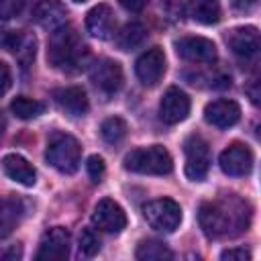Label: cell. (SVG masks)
Returning a JSON list of instances; mask_svg holds the SVG:
<instances>
[{
	"instance_id": "e0dca14e",
	"label": "cell",
	"mask_w": 261,
	"mask_h": 261,
	"mask_svg": "<svg viewBox=\"0 0 261 261\" xmlns=\"http://www.w3.org/2000/svg\"><path fill=\"white\" fill-rule=\"evenodd\" d=\"M2 45L8 53H12L18 63L22 67H29L31 61L35 59V49H37V41L33 35L24 33V31H10L2 37Z\"/></svg>"
},
{
	"instance_id": "d6a6232c",
	"label": "cell",
	"mask_w": 261,
	"mask_h": 261,
	"mask_svg": "<svg viewBox=\"0 0 261 261\" xmlns=\"http://www.w3.org/2000/svg\"><path fill=\"white\" fill-rule=\"evenodd\" d=\"M149 0H118V4L128 12H141Z\"/></svg>"
},
{
	"instance_id": "d6986e66",
	"label": "cell",
	"mask_w": 261,
	"mask_h": 261,
	"mask_svg": "<svg viewBox=\"0 0 261 261\" xmlns=\"http://www.w3.org/2000/svg\"><path fill=\"white\" fill-rule=\"evenodd\" d=\"M53 100L55 104L65 110L71 116H84L90 110V102L86 92L80 86H69V88H57L53 90Z\"/></svg>"
},
{
	"instance_id": "30bf717a",
	"label": "cell",
	"mask_w": 261,
	"mask_h": 261,
	"mask_svg": "<svg viewBox=\"0 0 261 261\" xmlns=\"http://www.w3.org/2000/svg\"><path fill=\"white\" fill-rule=\"evenodd\" d=\"M135 73L139 77V82L147 88H153L159 84V80L165 73V55L161 47H151L145 53L139 55L137 63H135Z\"/></svg>"
},
{
	"instance_id": "2e32d148",
	"label": "cell",
	"mask_w": 261,
	"mask_h": 261,
	"mask_svg": "<svg viewBox=\"0 0 261 261\" xmlns=\"http://www.w3.org/2000/svg\"><path fill=\"white\" fill-rule=\"evenodd\" d=\"M33 18L39 27L53 33L61 27H65L67 20V8L59 0H39L33 8Z\"/></svg>"
},
{
	"instance_id": "836d02e7",
	"label": "cell",
	"mask_w": 261,
	"mask_h": 261,
	"mask_svg": "<svg viewBox=\"0 0 261 261\" xmlns=\"http://www.w3.org/2000/svg\"><path fill=\"white\" fill-rule=\"evenodd\" d=\"M0 71H2V92L6 94V92H8V88H10V82H12V77H10V69H8V63H0Z\"/></svg>"
},
{
	"instance_id": "1f68e13d",
	"label": "cell",
	"mask_w": 261,
	"mask_h": 261,
	"mask_svg": "<svg viewBox=\"0 0 261 261\" xmlns=\"http://www.w3.org/2000/svg\"><path fill=\"white\" fill-rule=\"evenodd\" d=\"M230 4L237 12H251L261 4V0H230Z\"/></svg>"
},
{
	"instance_id": "7a4b0ae2",
	"label": "cell",
	"mask_w": 261,
	"mask_h": 261,
	"mask_svg": "<svg viewBox=\"0 0 261 261\" xmlns=\"http://www.w3.org/2000/svg\"><path fill=\"white\" fill-rule=\"evenodd\" d=\"M88 47L84 45L82 37L69 29L61 27L51 33L49 45H47V61L59 71H80L88 63Z\"/></svg>"
},
{
	"instance_id": "d590c367",
	"label": "cell",
	"mask_w": 261,
	"mask_h": 261,
	"mask_svg": "<svg viewBox=\"0 0 261 261\" xmlns=\"http://www.w3.org/2000/svg\"><path fill=\"white\" fill-rule=\"evenodd\" d=\"M73 2H86V0H73Z\"/></svg>"
},
{
	"instance_id": "44dd1931",
	"label": "cell",
	"mask_w": 261,
	"mask_h": 261,
	"mask_svg": "<svg viewBox=\"0 0 261 261\" xmlns=\"http://www.w3.org/2000/svg\"><path fill=\"white\" fill-rule=\"evenodd\" d=\"M186 14L200 24H214L220 20V2L218 0H188Z\"/></svg>"
},
{
	"instance_id": "3957f363",
	"label": "cell",
	"mask_w": 261,
	"mask_h": 261,
	"mask_svg": "<svg viewBox=\"0 0 261 261\" xmlns=\"http://www.w3.org/2000/svg\"><path fill=\"white\" fill-rule=\"evenodd\" d=\"M124 169L143 175H167L173 169V159L169 151L161 145L137 147L124 155Z\"/></svg>"
},
{
	"instance_id": "d4e9b609",
	"label": "cell",
	"mask_w": 261,
	"mask_h": 261,
	"mask_svg": "<svg viewBox=\"0 0 261 261\" xmlns=\"http://www.w3.org/2000/svg\"><path fill=\"white\" fill-rule=\"evenodd\" d=\"M135 257L141 259V261H163V259H171L173 253L165 247V243L149 239V241H141L139 243Z\"/></svg>"
},
{
	"instance_id": "7402d4cb",
	"label": "cell",
	"mask_w": 261,
	"mask_h": 261,
	"mask_svg": "<svg viewBox=\"0 0 261 261\" xmlns=\"http://www.w3.org/2000/svg\"><path fill=\"white\" fill-rule=\"evenodd\" d=\"M145 35H147V33H145V27H143L141 22H126V24L116 33L114 43H116L118 49L130 51V49H135L137 45L143 43Z\"/></svg>"
},
{
	"instance_id": "9c48e42d",
	"label": "cell",
	"mask_w": 261,
	"mask_h": 261,
	"mask_svg": "<svg viewBox=\"0 0 261 261\" xmlns=\"http://www.w3.org/2000/svg\"><path fill=\"white\" fill-rule=\"evenodd\" d=\"M175 53L190 63H214L216 45L206 37H181L173 43Z\"/></svg>"
},
{
	"instance_id": "f546056e",
	"label": "cell",
	"mask_w": 261,
	"mask_h": 261,
	"mask_svg": "<svg viewBox=\"0 0 261 261\" xmlns=\"http://www.w3.org/2000/svg\"><path fill=\"white\" fill-rule=\"evenodd\" d=\"M222 261H247L251 259V251L245 247H234V249H226L220 253Z\"/></svg>"
},
{
	"instance_id": "4316f807",
	"label": "cell",
	"mask_w": 261,
	"mask_h": 261,
	"mask_svg": "<svg viewBox=\"0 0 261 261\" xmlns=\"http://www.w3.org/2000/svg\"><path fill=\"white\" fill-rule=\"evenodd\" d=\"M77 251L82 257H94L100 251V239L92 228H82L77 239Z\"/></svg>"
},
{
	"instance_id": "ba28073f",
	"label": "cell",
	"mask_w": 261,
	"mask_h": 261,
	"mask_svg": "<svg viewBox=\"0 0 261 261\" xmlns=\"http://www.w3.org/2000/svg\"><path fill=\"white\" fill-rule=\"evenodd\" d=\"M228 49L241 57V59H255L261 55V33L259 29L245 24V27H234L226 33L224 37Z\"/></svg>"
},
{
	"instance_id": "8992f818",
	"label": "cell",
	"mask_w": 261,
	"mask_h": 261,
	"mask_svg": "<svg viewBox=\"0 0 261 261\" xmlns=\"http://www.w3.org/2000/svg\"><path fill=\"white\" fill-rule=\"evenodd\" d=\"M184 155H186V175L192 181H202L210 169V149L208 143L200 135H190L184 141Z\"/></svg>"
},
{
	"instance_id": "5b68a950",
	"label": "cell",
	"mask_w": 261,
	"mask_h": 261,
	"mask_svg": "<svg viewBox=\"0 0 261 261\" xmlns=\"http://www.w3.org/2000/svg\"><path fill=\"white\" fill-rule=\"evenodd\" d=\"M143 216L151 228L161 232H173L181 222V208L171 198H157L143 206Z\"/></svg>"
},
{
	"instance_id": "8fae6325",
	"label": "cell",
	"mask_w": 261,
	"mask_h": 261,
	"mask_svg": "<svg viewBox=\"0 0 261 261\" xmlns=\"http://www.w3.org/2000/svg\"><path fill=\"white\" fill-rule=\"evenodd\" d=\"M69 255V232L63 226H53L49 228L39 243L37 261H63Z\"/></svg>"
},
{
	"instance_id": "f1b7e54d",
	"label": "cell",
	"mask_w": 261,
	"mask_h": 261,
	"mask_svg": "<svg viewBox=\"0 0 261 261\" xmlns=\"http://www.w3.org/2000/svg\"><path fill=\"white\" fill-rule=\"evenodd\" d=\"M86 169H88V175H90V179L94 181V184H98L100 179H102V175H104V159L100 157V155H92V157H88V163H86Z\"/></svg>"
},
{
	"instance_id": "7c38bea8",
	"label": "cell",
	"mask_w": 261,
	"mask_h": 261,
	"mask_svg": "<svg viewBox=\"0 0 261 261\" xmlns=\"http://www.w3.org/2000/svg\"><path fill=\"white\" fill-rule=\"evenodd\" d=\"M218 163L226 175H232V177L247 175L253 169V151L245 143H230L220 153Z\"/></svg>"
},
{
	"instance_id": "e575fe53",
	"label": "cell",
	"mask_w": 261,
	"mask_h": 261,
	"mask_svg": "<svg viewBox=\"0 0 261 261\" xmlns=\"http://www.w3.org/2000/svg\"><path fill=\"white\" fill-rule=\"evenodd\" d=\"M20 255H22L20 245H14V247H10L8 251H4L2 259H4V261H16V259H20Z\"/></svg>"
},
{
	"instance_id": "ac0fdd59",
	"label": "cell",
	"mask_w": 261,
	"mask_h": 261,
	"mask_svg": "<svg viewBox=\"0 0 261 261\" xmlns=\"http://www.w3.org/2000/svg\"><path fill=\"white\" fill-rule=\"evenodd\" d=\"M86 29L94 39H110L114 33V12L108 4H96L86 14Z\"/></svg>"
},
{
	"instance_id": "9a60e30c",
	"label": "cell",
	"mask_w": 261,
	"mask_h": 261,
	"mask_svg": "<svg viewBox=\"0 0 261 261\" xmlns=\"http://www.w3.org/2000/svg\"><path fill=\"white\" fill-rule=\"evenodd\" d=\"M204 118L208 124L216 126V128H228L234 126L241 118V108L234 100H226V98H218L206 104L204 108Z\"/></svg>"
},
{
	"instance_id": "4fadbf2b",
	"label": "cell",
	"mask_w": 261,
	"mask_h": 261,
	"mask_svg": "<svg viewBox=\"0 0 261 261\" xmlns=\"http://www.w3.org/2000/svg\"><path fill=\"white\" fill-rule=\"evenodd\" d=\"M190 114V98L184 90L171 86L165 90L161 102H159V118L165 124H177L186 120Z\"/></svg>"
},
{
	"instance_id": "6da1fadb",
	"label": "cell",
	"mask_w": 261,
	"mask_h": 261,
	"mask_svg": "<svg viewBox=\"0 0 261 261\" xmlns=\"http://www.w3.org/2000/svg\"><path fill=\"white\" fill-rule=\"evenodd\" d=\"M251 206L237 194H224L208 200L198 210V222L208 239H232L251 224Z\"/></svg>"
},
{
	"instance_id": "ffe728a7",
	"label": "cell",
	"mask_w": 261,
	"mask_h": 261,
	"mask_svg": "<svg viewBox=\"0 0 261 261\" xmlns=\"http://www.w3.org/2000/svg\"><path fill=\"white\" fill-rule=\"evenodd\" d=\"M2 169H4V173H6L12 181H16V184H20V186L31 188V186H35V181H37V171H35V167H33L22 155H16V153L4 155V159H2Z\"/></svg>"
},
{
	"instance_id": "cb8c5ba5",
	"label": "cell",
	"mask_w": 261,
	"mask_h": 261,
	"mask_svg": "<svg viewBox=\"0 0 261 261\" xmlns=\"http://www.w3.org/2000/svg\"><path fill=\"white\" fill-rule=\"evenodd\" d=\"M24 216V204L18 198H6L4 206H2V237H8L10 230L20 222V218Z\"/></svg>"
},
{
	"instance_id": "277c9868",
	"label": "cell",
	"mask_w": 261,
	"mask_h": 261,
	"mask_svg": "<svg viewBox=\"0 0 261 261\" xmlns=\"http://www.w3.org/2000/svg\"><path fill=\"white\" fill-rule=\"evenodd\" d=\"M45 159L61 173H75L82 161V147L75 137L67 133H53L47 141Z\"/></svg>"
},
{
	"instance_id": "5bb4252c",
	"label": "cell",
	"mask_w": 261,
	"mask_h": 261,
	"mask_svg": "<svg viewBox=\"0 0 261 261\" xmlns=\"http://www.w3.org/2000/svg\"><path fill=\"white\" fill-rule=\"evenodd\" d=\"M92 222L98 230L116 234L126 226V214L120 204H116L110 198H104L96 204V208L92 212Z\"/></svg>"
},
{
	"instance_id": "83f0119b",
	"label": "cell",
	"mask_w": 261,
	"mask_h": 261,
	"mask_svg": "<svg viewBox=\"0 0 261 261\" xmlns=\"http://www.w3.org/2000/svg\"><path fill=\"white\" fill-rule=\"evenodd\" d=\"M245 94L251 100V104H255L257 108H261V69L253 71L247 82H245Z\"/></svg>"
},
{
	"instance_id": "52a82bcc",
	"label": "cell",
	"mask_w": 261,
	"mask_h": 261,
	"mask_svg": "<svg viewBox=\"0 0 261 261\" xmlns=\"http://www.w3.org/2000/svg\"><path fill=\"white\" fill-rule=\"evenodd\" d=\"M90 80H92L96 92L108 100V98H112L114 94L120 92L122 82H124V73H122V67H120L118 61L100 59L98 63L92 65Z\"/></svg>"
},
{
	"instance_id": "603a6c76",
	"label": "cell",
	"mask_w": 261,
	"mask_h": 261,
	"mask_svg": "<svg viewBox=\"0 0 261 261\" xmlns=\"http://www.w3.org/2000/svg\"><path fill=\"white\" fill-rule=\"evenodd\" d=\"M10 112L16 118L31 120V118H37V116H41L45 112V104L35 100V98H29V96H16L10 102Z\"/></svg>"
},
{
	"instance_id": "484cf974",
	"label": "cell",
	"mask_w": 261,
	"mask_h": 261,
	"mask_svg": "<svg viewBox=\"0 0 261 261\" xmlns=\"http://www.w3.org/2000/svg\"><path fill=\"white\" fill-rule=\"evenodd\" d=\"M126 130H128V126H126V122H124L120 116H110V118H106V120L102 122V126H100L102 139H104L106 143H110V145L120 143V141L126 137Z\"/></svg>"
},
{
	"instance_id": "4dcf8cb0",
	"label": "cell",
	"mask_w": 261,
	"mask_h": 261,
	"mask_svg": "<svg viewBox=\"0 0 261 261\" xmlns=\"http://www.w3.org/2000/svg\"><path fill=\"white\" fill-rule=\"evenodd\" d=\"M22 4H24V0H2V16L10 18V16L18 14Z\"/></svg>"
}]
</instances>
